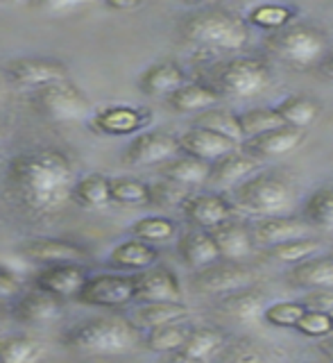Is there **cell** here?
Here are the masks:
<instances>
[{
    "label": "cell",
    "mask_w": 333,
    "mask_h": 363,
    "mask_svg": "<svg viewBox=\"0 0 333 363\" xmlns=\"http://www.w3.org/2000/svg\"><path fill=\"white\" fill-rule=\"evenodd\" d=\"M320 247H322V241H320L317 236H304V238H295V241H286V243H279V245H272V247L266 250V252L274 261L297 266V264H302V261L315 257Z\"/></svg>",
    "instance_id": "42"
},
{
    "label": "cell",
    "mask_w": 333,
    "mask_h": 363,
    "mask_svg": "<svg viewBox=\"0 0 333 363\" xmlns=\"http://www.w3.org/2000/svg\"><path fill=\"white\" fill-rule=\"evenodd\" d=\"M209 173H211L209 162H202V159H195L188 155H177V157H172L170 162L159 166V175L164 179L177 182V184L186 189L206 184V182H209Z\"/></svg>",
    "instance_id": "31"
},
{
    "label": "cell",
    "mask_w": 333,
    "mask_h": 363,
    "mask_svg": "<svg viewBox=\"0 0 333 363\" xmlns=\"http://www.w3.org/2000/svg\"><path fill=\"white\" fill-rule=\"evenodd\" d=\"M295 332H300L302 336L308 338H327L333 334V313H322V311H311L308 309L304 318L297 325Z\"/></svg>",
    "instance_id": "46"
},
{
    "label": "cell",
    "mask_w": 333,
    "mask_h": 363,
    "mask_svg": "<svg viewBox=\"0 0 333 363\" xmlns=\"http://www.w3.org/2000/svg\"><path fill=\"white\" fill-rule=\"evenodd\" d=\"M181 213L195 230L211 232L213 227L227 223L234 213V204L222 193H193L181 204Z\"/></svg>",
    "instance_id": "16"
},
{
    "label": "cell",
    "mask_w": 333,
    "mask_h": 363,
    "mask_svg": "<svg viewBox=\"0 0 333 363\" xmlns=\"http://www.w3.org/2000/svg\"><path fill=\"white\" fill-rule=\"evenodd\" d=\"M191 329H193V323L188 320L154 327L150 332H145L143 345L150 352H157V354H172V352H179L181 345L186 343Z\"/></svg>",
    "instance_id": "36"
},
{
    "label": "cell",
    "mask_w": 333,
    "mask_h": 363,
    "mask_svg": "<svg viewBox=\"0 0 333 363\" xmlns=\"http://www.w3.org/2000/svg\"><path fill=\"white\" fill-rule=\"evenodd\" d=\"M0 143H3V130H0Z\"/></svg>",
    "instance_id": "55"
},
{
    "label": "cell",
    "mask_w": 333,
    "mask_h": 363,
    "mask_svg": "<svg viewBox=\"0 0 333 363\" xmlns=\"http://www.w3.org/2000/svg\"><path fill=\"white\" fill-rule=\"evenodd\" d=\"M45 347L39 338L28 334L0 336V363H39Z\"/></svg>",
    "instance_id": "35"
},
{
    "label": "cell",
    "mask_w": 333,
    "mask_h": 363,
    "mask_svg": "<svg viewBox=\"0 0 333 363\" xmlns=\"http://www.w3.org/2000/svg\"><path fill=\"white\" fill-rule=\"evenodd\" d=\"M177 255L181 259V264L191 268L193 272L222 259L220 252H218V245L211 232L195 230V227H191V230H186L177 238Z\"/></svg>",
    "instance_id": "24"
},
{
    "label": "cell",
    "mask_w": 333,
    "mask_h": 363,
    "mask_svg": "<svg viewBox=\"0 0 333 363\" xmlns=\"http://www.w3.org/2000/svg\"><path fill=\"white\" fill-rule=\"evenodd\" d=\"M177 34L195 48L236 52L249 43L245 16L225 5H204L186 11L177 21Z\"/></svg>",
    "instance_id": "3"
},
{
    "label": "cell",
    "mask_w": 333,
    "mask_h": 363,
    "mask_svg": "<svg viewBox=\"0 0 333 363\" xmlns=\"http://www.w3.org/2000/svg\"><path fill=\"white\" fill-rule=\"evenodd\" d=\"M286 286L297 289V291H324L333 289V257H311L302 261V264L290 266L286 272Z\"/></svg>",
    "instance_id": "23"
},
{
    "label": "cell",
    "mask_w": 333,
    "mask_h": 363,
    "mask_svg": "<svg viewBox=\"0 0 333 363\" xmlns=\"http://www.w3.org/2000/svg\"><path fill=\"white\" fill-rule=\"evenodd\" d=\"M5 75L18 89L37 91L41 86L68 79V66L60 60H55V57L26 55V57H14L11 62H7Z\"/></svg>",
    "instance_id": "9"
},
{
    "label": "cell",
    "mask_w": 333,
    "mask_h": 363,
    "mask_svg": "<svg viewBox=\"0 0 333 363\" xmlns=\"http://www.w3.org/2000/svg\"><path fill=\"white\" fill-rule=\"evenodd\" d=\"M193 193H188L186 186L177 184V182H170V179H162V182H154L150 184V207L157 209H175L186 202Z\"/></svg>",
    "instance_id": "45"
},
{
    "label": "cell",
    "mask_w": 333,
    "mask_h": 363,
    "mask_svg": "<svg viewBox=\"0 0 333 363\" xmlns=\"http://www.w3.org/2000/svg\"><path fill=\"white\" fill-rule=\"evenodd\" d=\"M73 202L86 211H102L111 204V177L102 173H89L79 177L73 186Z\"/></svg>",
    "instance_id": "30"
},
{
    "label": "cell",
    "mask_w": 333,
    "mask_h": 363,
    "mask_svg": "<svg viewBox=\"0 0 333 363\" xmlns=\"http://www.w3.org/2000/svg\"><path fill=\"white\" fill-rule=\"evenodd\" d=\"M159 363H204V361H198L188 354H184V352H172V354H164V359Z\"/></svg>",
    "instance_id": "52"
},
{
    "label": "cell",
    "mask_w": 333,
    "mask_h": 363,
    "mask_svg": "<svg viewBox=\"0 0 333 363\" xmlns=\"http://www.w3.org/2000/svg\"><path fill=\"white\" fill-rule=\"evenodd\" d=\"M111 202L123 207H143L150 204V184L132 175L111 177Z\"/></svg>",
    "instance_id": "40"
},
{
    "label": "cell",
    "mask_w": 333,
    "mask_h": 363,
    "mask_svg": "<svg viewBox=\"0 0 333 363\" xmlns=\"http://www.w3.org/2000/svg\"><path fill=\"white\" fill-rule=\"evenodd\" d=\"M152 113L145 107L134 105H107L98 107L89 116V130L102 136H130L150 123Z\"/></svg>",
    "instance_id": "13"
},
{
    "label": "cell",
    "mask_w": 333,
    "mask_h": 363,
    "mask_svg": "<svg viewBox=\"0 0 333 363\" xmlns=\"http://www.w3.org/2000/svg\"><path fill=\"white\" fill-rule=\"evenodd\" d=\"M274 109H277V113L286 125L306 132L311 125L320 121L324 107H322V102L311 94H290L283 100H279L277 105H274Z\"/></svg>",
    "instance_id": "28"
},
{
    "label": "cell",
    "mask_w": 333,
    "mask_h": 363,
    "mask_svg": "<svg viewBox=\"0 0 333 363\" xmlns=\"http://www.w3.org/2000/svg\"><path fill=\"white\" fill-rule=\"evenodd\" d=\"M302 218L315 232H333V184L317 186L302 204Z\"/></svg>",
    "instance_id": "33"
},
{
    "label": "cell",
    "mask_w": 333,
    "mask_h": 363,
    "mask_svg": "<svg viewBox=\"0 0 333 363\" xmlns=\"http://www.w3.org/2000/svg\"><path fill=\"white\" fill-rule=\"evenodd\" d=\"M179 320H188V306L184 302H147V304H139V309L134 313V323L143 332H150L154 327H164Z\"/></svg>",
    "instance_id": "34"
},
{
    "label": "cell",
    "mask_w": 333,
    "mask_h": 363,
    "mask_svg": "<svg viewBox=\"0 0 333 363\" xmlns=\"http://www.w3.org/2000/svg\"><path fill=\"white\" fill-rule=\"evenodd\" d=\"M215 89L232 98H254L272 82L270 64L263 57H232L215 66Z\"/></svg>",
    "instance_id": "6"
},
{
    "label": "cell",
    "mask_w": 333,
    "mask_h": 363,
    "mask_svg": "<svg viewBox=\"0 0 333 363\" xmlns=\"http://www.w3.org/2000/svg\"><path fill=\"white\" fill-rule=\"evenodd\" d=\"M179 152V136L164 130H150L136 134L123 150L120 159L128 166H152L166 164Z\"/></svg>",
    "instance_id": "11"
},
{
    "label": "cell",
    "mask_w": 333,
    "mask_h": 363,
    "mask_svg": "<svg viewBox=\"0 0 333 363\" xmlns=\"http://www.w3.org/2000/svg\"><path fill=\"white\" fill-rule=\"evenodd\" d=\"M141 7L143 3H139V0H109V3H105V9L109 11H134Z\"/></svg>",
    "instance_id": "50"
},
{
    "label": "cell",
    "mask_w": 333,
    "mask_h": 363,
    "mask_svg": "<svg viewBox=\"0 0 333 363\" xmlns=\"http://www.w3.org/2000/svg\"><path fill=\"white\" fill-rule=\"evenodd\" d=\"M159 261V250L150 243H143L139 238H130V241H123L109 252L107 264L109 268L118 270V272H128V275H134V272H141L157 266Z\"/></svg>",
    "instance_id": "26"
},
{
    "label": "cell",
    "mask_w": 333,
    "mask_h": 363,
    "mask_svg": "<svg viewBox=\"0 0 333 363\" xmlns=\"http://www.w3.org/2000/svg\"><path fill=\"white\" fill-rule=\"evenodd\" d=\"M7 96H9V79L5 73H0V105L7 100Z\"/></svg>",
    "instance_id": "54"
},
{
    "label": "cell",
    "mask_w": 333,
    "mask_h": 363,
    "mask_svg": "<svg viewBox=\"0 0 333 363\" xmlns=\"http://www.w3.org/2000/svg\"><path fill=\"white\" fill-rule=\"evenodd\" d=\"M306 311L308 309L300 300H283V302L268 304L266 311H263V320L279 329H297Z\"/></svg>",
    "instance_id": "44"
},
{
    "label": "cell",
    "mask_w": 333,
    "mask_h": 363,
    "mask_svg": "<svg viewBox=\"0 0 333 363\" xmlns=\"http://www.w3.org/2000/svg\"><path fill=\"white\" fill-rule=\"evenodd\" d=\"M306 309L311 311H322V313H333V289L324 291H308L300 300Z\"/></svg>",
    "instance_id": "49"
},
{
    "label": "cell",
    "mask_w": 333,
    "mask_h": 363,
    "mask_svg": "<svg viewBox=\"0 0 333 363\" xmlns=\"http://www.w3.org/2000/svg\"><path fill=\"white\" fill-rule=\"evenodd\" d=\"M86 3H77V0H45V3H37V5H30V9L39 11L43 16H52V18H64V16H71L75 11H82L86 9Z\"/></svg>",
    "instance_id": "48"
},
{
    "label": "cell",
    "mask_w": 333,
    "mask_h": 363,
    "mask_svg": "<svg viewBox=\"0 0 333 363\" xmlns=\"http://www.w3.org/2000/svg\"><path fill=\"white\" fill-rule=\"evenodd\" d=\"M23 293H26V289H23L21 277L16 272H11L9 268L0 266V306H9L11 309V304H14Z\"/></svg>",
    "instance_id": "47"
},
{
    "label": "cell",
    "mask_w": 333,
    "mask_h": 363,
    "mask_svg": "<svg viewBox=\"0 0 333 363\" xmlns=\"http://www.w3.org/2000/svg\"><path fill=\"white\" fill-rule=\"evenodd\" d=\"M211 236L218 245V252L227 261H243L254 255L256 241L252 234V225L229 218L227 223L211 230Z\"/></svg>",
    "instance_id": "21"
},
{
    "label": "cell",
    "mask_w": 333,
    "mask_h": 363,
    "mask_svg": "<svg viewBox=\"0 0 333 363\" xmlns=\"http://www.w3.org/2000/svg\"><path fill=\"white\" fill-rule=\"evenodd\" d=\"M238 121H240V130H243L245 139H252V136H259V134H266L270 130H277V128H283V125H286L274 107L247 109L243 113H238Z\"/></svg>",
    "instance_id": "43"
},
{
    "label": "cell",
    "mask_w": 333,
    "mask_h": 363,
    "mask_svg": "<svg viewBox=\"0 0 333 363\" xmlns=\"http://www.w3.org/2000/svg\"><path fill=\"white\" fill-rule=\"evenodd\" d=\"M311 232V225L297 216H272V218H259L256 223H252L256 245L266 250L286 241H295V238H304Z\"/></svg>",
    "instance_id": "20"
},
{
    "label": "cell",
    "mask_w": 333,
    "mask_h": 363,
    "mask_svg": "<svg viewBox=\"0 0 333 363\" xmlns=\"http://www.w3.org/2000/svg\"><path fill=\"white\" fill-rule=\"evenodd\" d=\"M130 234L157 247L159 243H168L177 236V223L166 218V216H145V218L132 223Z\"/></svg>",
    "instance_id": "39"
},
{
    "label": "cell",
    "mask_w": 333,
    "mask_h": 363,
    "mask_svg": "<svg viewBox=\"0 0 333 363\" xmlns=\"http://www.w3.org/2000/svg\"><path fill=\"white\" fill-rule=\"evenodd\" d=\"M30 105L48 121L66 123L91 116V100L71 77L30 91Z\"/></svg>",
    "instance_id": "7"
},
{
    "label": "cell",
    "mask_w": 333,
    "mask_h": 363,
    "mask_svg": "<svg viewBox=\"0 0 333 363\" xmlns=\"http://www.w3.org/2000/svg\"><path fill=\"white\" fill-rule=\"evenodd\" d=\"M215 363H270V359L254 338L238 336L227 340L222 352L215 357Z\"/></svg>",
    "instance_id": "41"
},
{
    "label": "cell",
    "mask_w": 333,
    "mask_h": 363,
    "mask_svg": "<svg viewBox=\"0 0 333 363\" xmlns=\"http://www.w3.org/2000/svg\"><path fill=\"white\" fill-rule=\"evenodd\" d=\"M193 128H204V130H211L215 134H222L227 139H232L236 143H243L245 141V134L240 130V121L236 113L227 111V109H218L211 107L206 111H200L198 116L193 118Z\"/></svg>",
    "instance_id": "37"
},
{
    "label": "cell",
    "mask_w": 333,
    "mask_h": 363,
    "mask_svg": "<svg viewBox=\"0 0 333 363\" xmlns=\"http://www.w3.org/2000/svg\"><path fill=\"white\" fill-rule=\"evenodd\" d=\"M89 279L91 270L84 264H57L45 266L34 275V289L50 293L60 300H77Z\"/></svg>",
    "instance_id": "14"
},
{
    "label": "cell",
    "mask_w": 333,
    "mask_h": 363,
    "mask_svg": "<svg viewBox=\"0 0 333 363\" xmlns=\"http://www.w3.org/2000/svg\"><path fill=\"white\" fill-rule=\"evenodd\" d=\"M16 255L45 268L57 264H84L89 250L68 238H28L16 245Z\"/></svg>",
    "instance_id": "12"
},
{
    "label": "cell",
    "mask_w": 333,
    "mask_h": 363,
    "mask_svg": "<svg viewBox=\"0 0 333 363\" xmlns=\"http://www.w3.org/2000/svg\"><path fill=\"white\" fill-rule=\"evenodd\" d=\"M75 182L73 159L57 147L16 152L3 175L9 204L34 223L55 220L73 202Z\"/></svg>",
    "instance_id": "1"
},
{
    "label": "cell",
    "mask_w": 333,
    "mask_h": 363,
    "mask_svg": "<svg viewBox=\"0 0 333 363\" xmlns=\"http://www.w3.org/2000/svg\"><path fill=\"white\" fill-rule=\"evenodd\" d=\"M259 166L261 162L254 159L252 155L238 150L225 155L222 159L211 164V173H209V182L206 184H213V186H232V184H240L245 182L247 177H252L254 173H259Z\"/></svg>",
    "instance_id": "27"
},
{
    "label": "cell",
    "mask_w": 333,
    "mask_h": 363,
    "mask_svg": "<svg viewBox=\"0 0 333 363\" xmlns=\"http://www.w3.org/2000/svg\"><path fill=\"white\" fill-rule=\"evenodd\" d=\"M297 198V175L290 168L274 166L259 170L234 189V204L256 218L286 216Z\"/></svg>",
    "instance_id": "4"
},
{
    "label": "cell",
    "mask_w": 333,
    "mask_h": 363,
    "mask_svg": "<svg viewBox=\"0 0 333 363\" xmlns=\"http://www.w3.org/2000/svg\"><path fill=\"white\" fill-rule=\"evenodd\" d=\"M184 84H186V73L175 60H159L150 64L136 79L141 94L150 98H168Z\"/></svg>",
    "instance_id": "22"
},
{
    "label": "cell",
    "mask_w": 333,
    "mask_h": 363,
    "mask_svg": "<svg viewBox=\"0 0 333 363\" xmlns=\"http://www.w3.org/2000/svg\"><path fill=\"white\" fill-rule=\"evenodd\" d=\"M60 315H62V300L39 289L26 291L14 304H11V318H14L18 325L45 327V325H52Z\"/></svg>",
    "instance_id": "18"
},
{
    "label": "cell",
    "mask_w": 333,
    "mask_h": 363,
    "mask_svg": "<svg viewBox=\"0 0 333 363\" xmlns=\"http://www.w3.org/2000/svg\"><path fill=\"white\" fill-rule=\"evenodd\" d=\"M317 71L322 73L324 77H329V79H333V48H331V52L324 57L322 60V64L317 66Z\"/></svg>",
    "instance_id": "53"
},
{
    "label": "cell",
    "mask_w": 333,
    "mask_h": 363,
    "mask_svg": "<svg viewBox=\"0 0 333 363\" xmlns=\"http://www.w3.org/2000/svg\"><path fill=\"white\" fill-rule=\"evenodd\" d=\"M60 343L84 357H120L143 343V329L118 313L91 315L68 327Z\"/></svg>",
    "instance_id": "2"
},
{
    "label": "cell",
    "mask_w": 333,
    "mask_h": 363,
    "mask_svg": "<svg viewBox=\"0 0 333 363\" xmlns=\"http://www.w3.org/2000/svg\"><path fill=\"white\" fill-rule=\"evenodd\" d=\"M225 345H227V336L222 334V329H218L213 325H193L186 343L181 345L179 352L206 363L220 354Z\"/></svg>",
    "instance_id": "32"
},
{
    "label": "cell",
    "mask_w": 333,
    "mask_h": 363,
    "mask_svg": "<svg viewBox=\"0 0 333 363\" xmlns=\"http://www.w3.org/2000/svg\"><path fill=\"white\" fill-rule=\"evenodd\" d=\"M295 7L290 5H274V3H266V5H256L247 11V26H254L261 30L270 32H279L283 28H288L290 23H295Z\"/></svg>",
    "instance_id": "38"
},
{
    "label": "cell",
    "mask_w": 333,
    "mask_h": 363,
    "mask_svg": "<svg viewBox=\"0 0 333 363\" xmlns=\"http://www.w3.org/2000/svg\"><path fill=\"white\" fill-rule=\"evenodd\" d=\"M77 302L84 306H94V309H123V306L136 302L134 275H128V272L91 275Z\"/></svg>",
    "instance_id": "8"
},
{
    "label": "cell",
    "mask_w": 333,
    "mask_h": 363,
    "mask_svg": "<svg viewBox=\"0 0 333 363\" xmlns=\"http://www.w3.org/2000/svg\"><path fill=\"white\" fill-rule=\"evenodd\" d=\"M266 293L256 286H245L232 291L227 295H220L218 300V311L222 315L232 318L236 323H254L259 318H263V311H266Z\"/></svg>",
    "instance_id": "25"
},
{
    "label": "cell",
    "mask_w": 333,
    "mask_h": 363,
    "mask_svg": "<svg viewBox=\"0 0 333 363\" xmlns=\"http://www.w3.org/2000/svg\"><path fill=\"white\" fill-rule=\"evenodd\" d=\"M306 139L304 130L290 128V125H283V128L270 130L266 134L252 136V139H245L240 143V150L252 155L259 162H266V159H279L295 152Z\"/></svg>",
    "instance_id": "17"
},
{
    "label": "cell",
    "mask_w": 333,
    "mask_h": 363,
    "mask_svg": "<svg viewBox=\"0 0 333 363\" xmlns=\"http://www.w3.org/2000/svg\"><path fill=\"white\" fill-rule=\"evenodd\" d=\"M222 94L211 84L202 82H186L179 86L175 94H170L166 98V105L177 111V113H188V111H206L215 107L220 102Z\"/></svg>",
    "instance_id": "29"
},
{
    "label": "cell",
    "mask_w": 333,
    "mask_h": 363,
    "mask_svg": "<svg viewBox=\"0 0 333 363\" xmlns=\"http://www.w3.org/2000/svg\"><path fill=\"white\" fill-rule=\"evenodd\" d=\"M317 352L322 354L329 363H333V334L327 338H320L317 340Z\"/></svg>",
    "instance_id": "51"
},
{
    "label": "cell",
    "mask_w": 333,
    "mask_h": 363,
    "mask_svg": "<svg viewBox=\"0 0 333 363\" xmlns=\"http://www.w3.org/2000/svg\"><path fill=\"white\" fill-rule=\"evenodd\" d=\"M252 284V270L240 261L220 259L191 275V289L200 295H227Z\"/></svg>",
    "instance_id": "10"
},
{
    "label": "cell",
    "mask_w": 333,
    "mask_h": 363,
    "mask_svg": "<svg viewBox=\"0 0 333 363\" xmlns=\"http://www.w3.org/2000/svg\"><path fill=\"white\" fill-rule=\"evenodd\" d=\"M240 143L227 139L222 134H215L211 130L204 128H188L186 132L179 134V150L181 155H188L195 159H202V162H218L225 155L238 150Z\"/></svg>",
    "instance_id": "19"
},
{
    "label": "cell",
    "mask_w": 333,
    "mask_h": 363,
    "mask_svg": "<svg viewBox=\"0 0 333 363\" xmlns=\"http://www.w3.org/2000/svg\"><path fill=\"white\" fill-rule=\"evenodd\" d=\"M263 48L288 66L317 68L331 52V39L322 28L313 26V23L295 21L288 28L266 34Z\"/></svg>",
    "instance_id": "5"
},
{
    "label": "cell",
    "mask_w": 333,
    "mask_h": 363,
    "mask_svg": "<svg viewBox=\"0 0 333 363\" xmlns=\"http://www.w3.org/2000/svg\"><path fill=\"white\" fill-rule=\"evenodd\" d=\"M136 302H181V281L172 268L157 264L147 270L134 272Z\"/></svg>",
    "instance_id": "15"
}]
</instances>
